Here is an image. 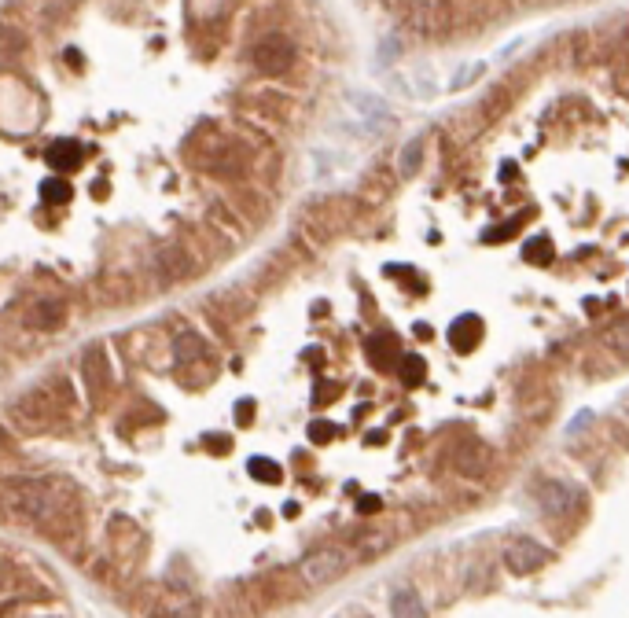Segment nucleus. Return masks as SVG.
Here are the masks:
<instances>
[{"mask_svg": "<svg viewBox=\"0 0 629 618\" xmlns=\"http://www.w3.org/2000/svg\"><path fill=\"white\" fill-rule=\"evenodd\" d=\"M401 23L416 37H435L453 23V0H401Z\"/></svg>", "mask_w": 629, "mask_h": 618, "instance_id": "nucleus-1", "label": "nucleus"}, {"mask_svg": "<svg viewBox=\"0 0 629 618\" xmlns=\"http://www.w3.org/2000/svg\"><path fill=\"white\" fill-rule=\"evenodd\" d=\"M350 567V552L343 549V545H328V549H317L313 556H306L302 560V578H306L309 585H328L332 578H339V574Z\"/></svg>", "mask_w": 629, "mask_h": 618, "instance_id": "nucleus-2", "label": "nucleus"}, {"mask_svg": "<svg viewBox=\"0 0 629 618\" xmlns=\"http://www.w3.org/2000/svg\"><path fill=\"white\" fill-rule=\"evenodd\" d=\"M254 67L262 70V74H287V70L295 67V45L287 41V37H265L258 41L254 48Z\"/></svg>", "mask_w": 629, "mask_h": 618, "instance_id": "nucleus-3", "label": "nucleus"}, {"mask_svg": "<svg viewBox=\"0 0 629 618\" xmlns=\"http://www.w3.org/2000/svg\"><path fill=\"white\" fill-rule=\"evenodd\" d=\"M545 563V545L534 538H512L504 549V567L512 574H534Z\"/></svg>", "mask_w": 629, "mask_h": 618, "instance_id": "nucleus-4", "label": "nucleus"}, {"mask_svg": "<svg viewBox=\"0 0 629 618\" xmlns=\"http://www.w3.org/2000/svg\"><path fill=\"white\" fill-rule=\"evenodd\" d=\"M449 343L457 346L460 354L475 350V343H482V321L479 317H475V313H464L460 321H453V328H449Z\"/></svg>", "mask_w": 629, "mask_h": 618, "instance_id": "nucleus-5", "label": "nucleus"}, {"mask_svg": "<svg viewBox=\"0 0 629 618\" xmlns=\"http://www.w3.org/2000/svg\"><path fill=\"white\" fill-rule=\"evenodd\" d=\"M48 166H52V170H78L81 166V159H85V148H81L78 140H56V144H52V148H48Z\"/></svg>", "mask_w": 629, "mask_h": 618, "instance_id": "nucleus-6", "label": "nucleus"}, {"mask_svg": "<svg viewBox=\"0 0 629 618\" xmlns=\"http://www.w3.org/2000/svg\"><path fill=\"white\" fill-rule=\"evenodd\" d=\"M541 504H545V512H552V515H567L571 512V504H578V486L552 482V486L541 490Z\"/></svg>", "mask_w": 629, "mask_h": 618, "instance_id": "nucleus-7", "label": "nucleus"}, {"mask_svg": "<svg viewBox=\"0 0 629 618\" xmlns=\"http://www.w3.org/2000/svg\"><path fill=\"white\" fill-rule=\"evenodd\" d=\"M424 151H427V140L424 137H412L409 144L401 148V159H398L401 177H412V173L424 166Z\"/></svg>", "mask_w": 629, "mask_h": 618, "instance_id": "nucleus-8", "label": "nucleus"}, {"mask_svg": "<svg viewBox=\"0 0 629 618\" xmlns=\"http://www.w3.org/2000/svg\"><path fill=\"white\" fill-rule=\"evenodd\" d=\"M390 611H394V615H424V600L412 593L409 585H398V589L390 593Z\"/></svg>", "mask_w": 629, "mask_h": 618, "instance_id": "nucleus-9", "label": "nucleus"}, {"mask_svg": "<svg viewBox=\"0 0 629 618\" xmlns=\"http://www.w3.org/2000/svg\"><path fill=\"white\" fill-rule=\"evenodd\" d=\"M387 354H398V339H390V335H376L372 343H368V357H372V365L376 368H387Z\"/></svg>", "mask_w": 629, "mask_h": 618, "instance_id": "nucleus-10", "label": "nucleus"}, {"mask_svg": "<svg viewBox=\"0 0 629 618\" xmlns=\"http://www.w3.org/2000/svg\"><path fill=\"white\" fill-rule=\"evenodd\" d=\"M59 321H63V313H59L56 302H41V306L30 309V324L34 328H56Z\"/></svg>", "mask_w": 629, "mask_h": 618, "instance_id": "nucleus-11", "label": "nucleus"}, {"mask_svg": "<svg viewBox=\"0 0 629 618\" xmlns=\"http://www.w3.org/2000/svg\"><path fill=\"white\" fill-rule=\"evenodd\" d=\"M424 372H427L424 357L409 354L405 361H401V379H405V387H420V379H424Z\"/></svg>", "mask_w": 629, "mask_h": 618, "instance_id": "nucleus-12", "label": "nucleus"}, {"mask_svg": "<svg viewBox=\"0 0 629 618\" xmlns=\"http://www.w3.org/2000/svg\"><path fill=\"white\" fill-rule=\"evenodd\" d=\"M41 199H45V203H52V206L67 203V199H70V184L59 181V177H52V181L41 184Z\"/></svg>", "mask_w": 629, "mask_h": 618, "instance_id": "nucleus-13", "label": "nucleus"}, {"mask_svg": "<svg viewBox=\"0 0 629 618\" xmlns=\"http://www.w3.org/2000/svg\"><path fill=\"white\" fill-rule=\"evenodd\" d=\"M247 471H251L258 482H280V475H284V471L276 468L273 460H265V457H254L251 464H247Z\"/></svg>", "mask_w": 629, "mask_h": 618, "instance_id": "nucleus-14", "label": "nucleus"}, {"mask_svg": "<svg viewBox=\"0 0 629 618\" xmlns=\"http://www.w3.org/2000/svg\"><path fill=\"white\" fill-rule=\"evenodd\" d=\"M523 254H527L530 265H549L552 262V243L549 240H530L527 247H523Z\"/></svg>", "mask_w": 629, "mask_h": 618, "instance_id": "nucleus-15", "label": "nucleus"}, {"mask_svg": "<svg viewBox=\"0 0 629 618\" xmlns=\"http://www.w3.org/2000/svg\"><path fill=\"white\" fill-rule=\"evenodd\" d=\"M479 74H486V63H471V67H464V70L457 74V78H453V85H449V89H453V92L468 89V85H471L475 78H479Z\"/></svg>", "mask_w": 629, "mask_h": 618, "instance_id": "nucleus-16", "label": "nucleus"}, {"mask_svg": "<svg viewBox=\"0 0 629 618\" xmlns=\"http://www.w3.org/2000/svg\"><path fill=\"white\" fill-rule=\"evenodd\" d=\"M335 431H339L335 424H313V442H317V446H324V442H332V438H335Z\"/></svg>", "mask_w": 629, "mask_h": 618, "instance_id": "nucleus-17", "label": "nucleus"}, {"mask_svg": "<svg viewBox=\"0 0 629 618\" xmlns=\"http://www.w3.org/2000/svg\"><path fill=\"white\" fill-rule=\"evenodd\" d=\"M236 416H240V420H251V416H254V405H251V401H247V405H240V409H236Z\"/></svg>", "mask_w": 629, "mask_h": 618, "instance_id": "nucleus-18", "label": "nucleus"}, {"mask_svg": "<svg viewBox=\"0 0 629 618\" xmlns=\"http://www.w3.org/2000/svg\"><path fill=\"white\" fill-rule=\"evenodd\" d=\"M376 508H379L376 497H368V501H361V512H376Z\"/></svg>", "mask_w": 629, "mask_h": 618, "instance_id": "nucleus-19", "label": "nucleus"}]
</instances>
